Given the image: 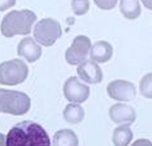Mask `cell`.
I'll list each match as a JSON object with an SVG mask.
<instances>
[{
    "label": "cell",
    "instance_id": "obj_1",
    "mask_svg": "<svg viewBox=\"0 0 152 146\" xmlns=\"http://www.w3.org/2000/svg\"><path fill=\"white\" fill-rule=\"evenodd\" d=\"M6 146H50V139L46 131L38 123L23 121L9 131Z\"/></svg>",
    "mask_w": 152,
    "mask_h": 146
},
{
    "label": "cell",
    "instance_id": "obj_2",
    "mask_svg": "<svg viewBox=\"0 0 152 146\" xmlns=\"http://www.w3.org/2000/svg\"><path fill=\"white\" fill-rule=\"evenodd\" d=\"M37 19V16L29 10H13L3 18L1 33L4 36L10 38L15 35H27L31 31L32 25Z\"/></svg>",
    "mask_w": 152,
    "mask_h": 146
},
{
    "label": "cell",
    "instance_id": "obj_3",
    "mask_svg": "<svg viewBox=\"0 0 152 146\" xmlns=\"http://www.w3.org/2000/svg\"><path fill=\"white\" fill-rule=\"evenodd\" d=\"M31 108V99L26 93L0 88V112L14 116L24 115Z\"/></svg>",
    "mask_w": 152,
    "mask_h": 146
},
{
    "label": "cell",
    "instance_id": "obj_4",
    "mask_svg": "<svg viewBox=\"0 0 152 146\" xmlns=\"http://www.w3.org/2000/svg\"><path fill=\"white\" fill-rule=\"evenodd\" d=\"M28 75V68L19 59L0 64V84L13 86L23 82Z\"/></svg>",
    "mask_w": 152,
    "mask_h": 146
},
{
    "label": "cell",
    "instance_id": "obj_5",
    "mask_svg": "<svg viewBox=\"0 0 152 146\" xmlns=\"http://www.w3.org/2000/svg\"><path fill=\"white\" fill-rule=\"evenodd\" d=\"M60 24L50 18L40 20L34 27V36L39 44L49 47L56 42L62 36Z\"/></svg>",
    "mask_w": 152,
    "mask_h": 146
},
{
    "label": "cell",
    "instance_id": "obj_6",
    "mask_svg": "<svg viewBox=\"0 0 152 146\" xmlns=\"http://www.w3.org/2000/svg\"><path fill=\"white\" fill-rule=\"evenodd\" d=\"M91 46V39L86 36L80 35L76 37L72 45L65 52V59L68 64L77 65L86 60Z\"/></svg>",
    "mask_w": 152,
    "mask_h": 146
},
{
    "label": "cell",
    "instance_id": "obj_7",
    "mask_svg": "<svg viewBox=\"0 0 152 146\" xmlns=\"http://www.w3.org/2000/svg\"><path fill=\"white\" fill-rule=\"evenodd\" d=\"M65 97L73 103H82L87 100L90 94V88L80 82L78 78L71 77L66 80L63 86Z\"/></svg>",
    "mask_w": 152,
    "mask_h": 146
},
{
    "label": "cell",
    "instance_id": "obj_8",
    "mask_svg": "<svg viewBox=\"0 0 152 146\" xmlns=\"http://www.w3.org/2000/svg\"><path fill=\"white\" fill-rule=\"evenodd\" d=\"M107 91L110 97L117 101L129 102L136 96V88L133 83L126 80H114L108 84Z\"/></svg>",
    "mask_w": 152,
    "mask_h": 146
},
{
    "label": "cell",
    "instance_id": "obj_9",
    "mask_svg": "<svg viewBox=\"0 0 152 146\" xmlns=\"http://www.w3.org/2000/svg\"><path fill=\"white\" fill-rule=\"evenodd\" d=\"M109 117L114 123L130 126L136 120V112L130 105L117 103L110 108Z\"/></svg>",
    "mask_w": 152,
    "mask_h": 146
},
{
    "label": "cell",
    "instance_id": "obj_10",
    "mask_svg": "<svg viewBox=\"0 0 152 146\" xmlns=\"http://www.w3.org/2000/svg\"><path fill=\"white\" fill-rule=\"evenodd\" d=\"M77 74L82 80L89 84H98L103 77L99 65L91 60H85L77 68Z\"/></svg>",
    "mask_w": 152,
    "mask_h": 146
},
{
    "label": "cell",
    "instance_id": "obj_11",
    "mask_svg": "<svg viewBox=\"0 0 152 146\" xmlns=\"http://www.w3.org/2000/svg\"><path fill=\"white\" fill-rule=\"evenodd\" d=\"M17 53L19 56L26 59L28 62H34L41 56L42 47L34 41L32 37H25L19 42Z\"/></svg>",
    "mask_w": 152,
    "mask_h": 146
},
{
    "label": "cell",
    "instance_id": "obj_12",
    "mask_svg": "<svg viewBox=\"0 0 152 146\" xmlns=\"http://www.w3.org/2000/svg\"><path fill=\"white\" fill-rule=\"evenodd\" d=\"M112 55L113 47L108 42H96L91 49V58L94 62L99 63H105L109 61Z\"/></svg>",
    "mask_w": 152,
    "mask_h": 146
},
{
    "label": "cell",
    "instance_id": "obj_13",
    "mask_svg": "<svg viewBox=\"0 0 152 146\" xmlns=\"http://www.w3.org/2000/svg\"><path fill=\"white\" fill-rule=\"evenodd\" d=\"M79 139L76 134L70 129L58 131L53 136V146H78Z\"/></svg>",
    "mask_w": 152,
    "mask_h": 146
},
{
    "label": "cell",
    "instance_id": "obj_14",
    "mask_svg": "<svg viewBox=\"0 0 152 146\" xmlns=\"http://www.w3.org/2000/svg\"><path fill=\"white\" fill-rule=\"evenodd\" d=\"M120 8L123 16L134 20L141 14V7L138 0H120Z\"/></svg>",
    "mask_w": 152,
    "mask_h": 146
},
{
    "label": "cell",
    "instance_id": "obj_15",
    "mask_svg": "<svg viewBox=\"0 0 152 146\" xmlns=\"http://www.w3.org/2000/svg\"><path fill=\"white\" fill-rule=\"evenodd\" d=\"M65 121L72 124L81 123L85 117V111L80 105L76 103L68 104L63 111Z\"/></svg>",
    "mask_w": 152,
    "mask_h": 146
},
{
    "label": "cell",
    "instance_id": "obj_16",
    "mask_svg": "<svg viewBox=\"0 0 152 146\" xmlns=\"http://www.w3.org/2000/svg\"><path fill=\"white\" fill-rule=\"evenodd\" d=\"M133 139V133L129 126H119L114 130L112 140L115 146H128Z\"/></svg>",
    "mask_w": 152,
    "mask_h": 146
},
{
    "label": "cell",
    "instance_id": "obj_17",
    "mask_svg": "<svg viewBox=\"0 0 152 146\" xmlns=\"http://www.w3.org/2000/svg\"><path fill=\"white\" fill-rule=\"evenodd\" d=\"M140 91L144 97L152 99V73L142 77L140 82Z\"/></svg>",
    "mask_w": 152,
    "mask_h": 146
},
{
    "label": "cell",
    "instance_id": "obj_18",
    "mask_svg": "<svg viewBox=\"0 0 152 146\" xmlns=\"http://www.w3.org/2000/svg\"><path fill=\"white\" fill-rule=\"evenodd\" d=\"M88 0H72V8L77 16L84 15L89 10Z\"/></svg>",
    "mask_w": 152,
    "mask_h": 146
},
{
    "label": "cell",
    "instance_id": "obj_19",
    "mask_svg": "<svg viewBox=\"0 0 152 146\" xmlns=\"http://www.w3.org/2000/svg\"><path fill=\"white\" fill-rule=\"evenodd\" d=\"M118 0H94L95 4L102 10H111L117 5Z\"/></svg>",
    "mask_w": 152,
    "mask_h": 146
},
{
    "label": "cell",
    "instance_id": "obj_20",
    "mask_svg": "<svg viewBox=\"0 0 152 146\" xmlns=\"http://www.w3.org/2000/svg\"><path fill=\"white\" fill-rule=\"evenodd\" d=\"M16 0H0V11H4L16 4Z\"/></svg>",
    "mask_w": 152,
    "mask_h": 146
},
{
    "label": "cell",
    "instance_id": "obj_21",
    "mask_svg": "<svg viewBox=\"0 0 152 146\" xmlns=\"http://www.w3.org/2000/svg\"><path fill=\"white\" fill-rule=\"evenodd\" d=\"M131 146H152V142L146 139H140L135 141Z\"/></svg>",
    "mask_w": 152,
    "mask_h": 146
},
{
    "label": "cell",
    "instance_id": "obj_22",
    "mask_svg": "<svg viewBox=\"0 0 152 146\" xmlns=\"http://www.w3.org/2000/svg\"><path fill=\"white\" fill-rule=\"evenodd\" d=\"M141 1L146 8L152 10V0H141Z\"/></svg>",
    "mask_w": 152,
    "mask_h": 146
},
{
    "label": "cell",
    "instance_id": "obj_23",
    "mask_svg": "<svg viewBox=\"0 0 152 146\" xmlns=\"http://www.w3.org/2000/svg\"><path fill=\"white\" fill-rule=\"evenodd\" d=\"M0 146H6L5 137L1 133H0Z\"/></svg>",
    "mask_w": 152,
    "mask_h": 146
}]
</instances>
